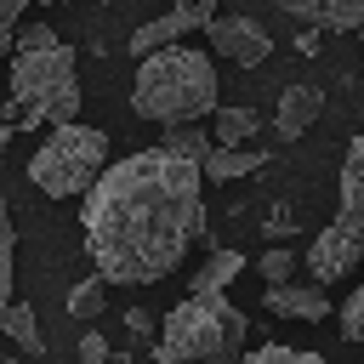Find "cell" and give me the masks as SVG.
Listing matches in <instances>:
<instances>
[{
	"label": "cell",
	"instance_id": "4fadbf2b",
	"mask_svg": "<svg viewBox=\"0 0 364 364\" xmlns=\"http://www.w3.org/2000/svg\"><path fill=\"white\" fill-rule=\"evenodd\" d=\"M262 159H267V154H256V148H245V142H239V148H222V142H216V148H210V154L199 159V171H205L210 182H233V176L256 171Z\"/></svg>",
	"mask_w": 364,
	"mask_h": 364
},
{
	"label": "cell",
	"instance_id": "5b68a950",
	"mask_svg": "<svg viewBox=\"0 0 364 364\" xmlns=\"http://www.w3.org/2000/svg\"><path fill=\"white\" fill-rule=\"evenodd\" d=\"M108 165V136L97 125H51V136L40 142V154H28V182L46 193V199H74L85 193Z\"/></svg>",
	"mask_w": 364,
	"mask_h": 364
},
{
	"label": "cell",
	"instance_id": "5bb4252c",
	"mask_svg": "<svg viewBox=\"0 0 364 364\" xmlns=\"http://www.w3.org/2000/svg\"><path fill=\"white\" fill-rule=\"evenodd\" d=\"M0 336H11L23 353H46V336H40L28 301H6V307H0Z\"/></svg>",
	"mask_w": 364,
	"mask_h": 364
},
{
	"label": "cell",
	"instance_id": "f1b7e54d",
	"mask_svg": "<svg viewBox=\"0 0 364 364\" xmlns=\"http://www.w3.org/2000/svg\"><path fill=\"white\" fill-rule=\"evenodd\" d=\"M0 364H17V358H6V353H0Z\"/></svg>",
	"mask_w": 364,
	"mask_h": 364
},
{
	"label": "cell",
	"instance_id": "6da1fadb",
	"mask_svg": "<svg viewBox=\"0 0 364 364\" xmlns=\"http://www.w3.org/2000/svg\"><path fill=\"white\" fill-rule=\"evenodd\" d=\"M199 159H182L171 148L131 154L119 165H102V176L85 188L80 205L85 250L108 284H154L182 267V256L205 233V199H199Z\"/></svg>",
	"mask_w": 364,
	"mask_h": 364
},
{
	"label": "cell",
	"instance_id": "ba28073f",
	"mask_svg": "<svg viewBox=\"0 0 364 364\" xmlns=\"http://www.w3.org/2000/svg\"><path fill=\"white\" fill-rule=\"evenodd\" d=\"M262 301H267V313H279V318H307V324H318V318L330 313V296H324L318 279H284V284H267Z\"/></svg>",
	"mask_w": 364,
	"mask_h": 364
},
{
	"label": "cell",
	"instance_id": "4316f807",
	"mask_svg": "<svg viewBox=\"0 0 364 364\" xmlns=\"http://www.w3.org/2000/svg\"><path fill=\"white\" fill-rule=\"evenodd\" d=\"M171 6H176V11H188V17L199 23V28H205V23L216 17V0H171Z\"/></svg>",
	"mask_w": 364,
	"mask_h": 364
},
{
	"label": "cell",
	"instance_id": "7a4b0ae2",
	"mask_svg": "<svg viewBox=\"0 0 364 364\" xmlns=\"http://www.w3.org/2000/svg\"><path fill=\"white\" fill-rule=\"evenodd\" d=\"M131 108H136L142 119H154V125H176V119H205V114H216V63H210V51L159 46V51L136 57Z\"/></svg>",
	"mask_w": 364,
	"mask_h": 364
},
{
	"label": "cell",
	"instance_id": "44dd1931",
	"mask_svg": "<svg viewBox=\"0 0 364 364\" xmlns=\"http://www.w3.org/2000/svg\"><path fill=\"white\" fill-rule=\"evenodd\" d=\"M11 250H17V239H11V210H6V199H0V301L11 296Z\"/></svg>",
	"mask_w": 364,
	"mask_h": 364
},
{
	"label": "cell",
	"instance_id": "8fae6325",
	"mask_svg": "<svg viewBox=\"0 0 364 364\" xmlns=\"http://www.w3.org/2000/svg\"><path fill=\"white\" fill-rule=\"evenodd\" d=\"M188 28H199V23H193L188 11H176V6H171L165 17H154V23H142V28L131 34V51H136V57H148V51H159V46H176Z\"/></svg>",
	"mask_w": 364,
	"mask_h": 364
},
{
	"label": "cell",
	"instance_id": "9c48e42d",
	"mask_svg": "<svg viewBox=\"0 0 364 364\" xmlns=\"http://www.w3.org/2000/svg\"><path fill=\"white\" fill-rule=\"evenodd\" d=\"M267 6H279V11H290L301 23H318L330 34H347V28L364 23V0H267Z\"/></svg>",
	"mask_w": 364,
	"mask_h": 364
},
{
	"label": "cell",
	"instance_id": "7402d4cb",
	"mask_svg": "<svg viewBox=\"0 0 364 364\" xmlns=\"http://www.w3.org/2000/svg\"><path fill=\"white\" fill-rule=\"evenodd\" d=\"M336 318H341V336H347V341H364V284L341 301V313H336Z\"/></svg>",
	"mask_w": 364,
	"mask_h": 364
},
{
	"label": "cell",
	"instance_id": "7c38bea8",
	"mask_svg": "<svg viewBox=\"0 0 364 364\" xmlns=\"http://www.w3.org/2000/svg\"><path fill=\"white\" fill-rule=\"evenodd\" d=\"M239 273H245V256H239V250H210L205 267L188 279V296H216V290H228Z\"/></svg>",
	"mask_w": 364,
	"mask_h": 364
},
{
	"label": "cell",
	"instance_id": "d6986e66",
	"mask_svg": "<svg viewBox=\"0 0 364 364\" xmlns=\"http://www.w3.org/2000/svg\"><path fill=\"white\" fill-rule=\"evenodd\" d=\"M239 364H324V358H318V353H301V347H279V341H267V347L245 353Z\"/></svg>",
	"mask_w": 364,
	"mask_h": 364
},
{
	"label": "cell",
	"instance_id": "83f0119b",
	"mask_svg": "<svg viewBox=\"0 0 364 364\" xmlns=\"http://www.w3.org/2000/svg\"><path fill=\"white\" fill-rule=\"evenodd\" d=\"M11 136H17V125H11V119H6V114H0V154H6V148H11Z\"/></svg>",
	"mask_w": 364,
	"mask_h": 364
},
{
	"label": "cell",
	"instance_id": "30bf717a",
	"mask_svg": "<svg viewBox=\"0 0 364 364\" xmlns=\"http://www.w3.org/2000/svg\"><path fill=\"white\" fill-rule=\"evenodd\" d=\"M318 108H324V97H318L313 85H284V91H279V108H273V131H279V142H296V136L318 119Z\"/></svg>",
	"mask_w": 364,
	"mask_h": 364
},
{
	"label": "cell",
	"instance_id": "f546056e",
	"mask_svg": "<svg viewBox=\"0 0 364 364\" xmlns=\"http://www.w3.org/2000/svg\"><path fill=\"white\" fill-rule=\"evenodd\" d=\"M358 34H364V23H358Z\"/></svg>",
	"mask_w": 364,
	"mask_h": 364
},
{
	"label": "cell",
	"instance_id": "ac0fdd59",
	"mask_svg": "<svg viewBox=\"0 0 364 364\" xmlns=\"http://www.w3.org/2000/svg\"><path fill=\"white\" fill-rule=\"evenodd\" d=\"M102 307H108V279H102V273L68 290V313H74V318H97Z\"/></svg>",
	"mask_w": 364,
	"mask_h": 364
},
{
	"label": "cell",
	"instance_id": "277c9868",
	"mask_svg": "<svg viewBox=\"0 0 364 364\" xmlns=\"http://www.w3.org/2000/svg\"><path fill=\"white\" fill-rule=\"evenodd\" d=\"M11 102L23 108V131L34 125H68L80 114V68L63 40L51 46H17L11 51Z\"/></svg>",
	"mask_w": 364,
	"mask_h": 364
},
{
	"label": "cell",
	"instance_id": "484cf974",
	"mask_svg": "<svg viewBox=\"0 0 364 364\" xmlns=\"http://www.w3.org/2000/svg\"><path fill=\"white\" fill-rule=\"evenodd\" d=\"M125 330L142 341V336H159V318H154L148 307H125Z\"/></svg>",
	"mask_w": 364,
	"mask_h": 364
},
{
	"label": "cell",
	"instance_id": "cb8c5ba5",
	"mask_svg": "<svg viewBox=\"0 0 364 364\" xmlns=\"http://www.w3.org/2000/svg\"><path fill=\"white\" fill-rule=\"evenodd\" d=\"M80 364H114V353H108V341H102L97 330L80 336Z\"/></svg>",
	"mask_w": 364,
	"mask_h": 364
},
{
	"label": "cell",
	"instance_id": "2e32d148",
	"mask_svg": "<svg viewBox=\"0 0 364 364\" xmlns=\"http://www.w3.org/2000/svg\"><path fill=\"white\" fill-rule=\"evenodd\" d=\"M210 136L222 142V148H239V142H250L256 136V114L250 108H239V102H216V125H210Z\"/></svg>",
	"mask_w": 364,
	"mask_h": 364
},
{
	"label": "cell",
	"instance_id": "603a6c76",
	"mask_svg": "<svg viewBox=\"0 0 364 364\" xmlns=\"http://www.w3.org/2000/svg\"><path fill=\"white\" fill-rule=\"evenodd\" d=\"M23 6H28V0H0V57H11V46H17V17H23Z\"/></svg>",
	"mask_w": 364,
	"mask_h": 364
},
{
	"label": "cell",
	"instance_id": "ffe728a7",
	"mask_svg": "<svg viewBox=\"0 0 364 364\" xmlns=\"http://www.w3.org/2000/svg\"><path fill=\"white\" fill-rule=\"evenodd\" d=\"M296 262H301L296 250L273 245V250H262V262H256V267H262V279H267V284H284V279H296Z\"/></svg>",
	"mask_w": 364,
	"mask_h": 364
},
{
	"label": "cell",
	"instance_id": "8992f818",
	"mask_svg": "<svg viewBox=\"0 0 364 364\" xmlns=\"http://www.w3.org/2000/svg\"><path fill=\"white\" fill-rule=\"evenodd\" d=\"M358 262H364V216L358 210H336V222L318 228V239L301 250V267L318 284H341Z\"/></svg>",
	"mask_w": 364,
	"mask_h": 364
},
{
	"label": "cell",
	"instance_id": "3957f363",
	"mask_svg": "<svg viewBox=\"0 0 364 364\" xmlns=\"http://www.w3.org/2000/svg\"><path fill=\"white\" fill-rule=\"evenodd\" d=\"M250 318L216 290V296H188L159 318L154 358L159 364H239L245 358Z\"/></svg>",
	"mask_w": 364,
	"mask_h": 364
},
{
	"label": "cell",
	"instance_id": "e0dca14e",
	"mask_svg": "<svg viewBox=\"0 0 364 364\" xmlns=\"http://www.w3.org/2000/svg\"><path fill=\"white\" fill-rule=\"evenodd\" d=\"M341 210H358L364 216V136L347 142V159H341Z\"/></svg>",
	"mask_w": 364,
	"mask_h": 364
},
{
	"label": "cell",
	"instance_id": "9a60e30c",
	"mask_svg": "<svg viewBox=\"0 0 364 364\" xmlns=\"http://www.w3.org/2000/svg\"><path fill=\"white\" fill-rule=\"evenodd\" d=\"M159 148H171V154H182V159H205V154L216 148V136H210L199 119H176V125H165Z\"/></svg>",
	"mask_w": 364,
	"mask_h": 364
},
{
	"label": "cell",
	"instance_id": "52a82bcc",
	"mask_svg": "<svg viewBox=\"0 0 364 364\" xmlns=\"http://www.w3.org/2000/svg\"><path fill=\"white\" fill-rule=\"evenodd\" d=\"M205 34H210V51L228 57L233 68H256V63H267V51H273V34H267L256 17H239V11L210 17Z\"/></svg>",
	"mask_w": 364,
	"mask_h": 364
},
{
	"label": "cell",
	"instance_id": "d4e9b609",
	"mask_svg": "<svg viewBox=\"0 0 364 364\" xmlns=\"http://www.w3.org/2000/svg\"><path fill=\"white\" fill-rule=\"evenodd\" d=\"M51 40H57L51 23H17V46H51ZM17 46H11V51H17Z\"/></svg>",
	"mask_w": 364,
	"mask_h": 364
}]
</instances>
